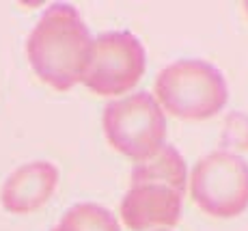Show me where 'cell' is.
<instances>
[{
    "instance_id": "cell-9",
    "label": "cell",
    "mask_w": 248,
    "mask_h": 231,
    "mask_svg": "<svg viewBox=\"0 0 248 231\" xmlns=\"http://www.w3.org/2000/svg\"><path fill=\"white\" fill-rule=\"evenodd\" d=\"M244 9H246V13H248V2H244Z\"/></svg>"
},
{
    "instance_id": "cell-10",
    "label": "cell",
    "mask_w": 248,
    "mask_h": 231,
    "mask_svg": "<svg viewBox=\"0 0 248 231\" xmlns=\"http://www.w3.org/2000/svg\"><path fill=\"white\" fill-rule=\"evenodd\" d=\"M154 231H166V229H154Z\"/></svg>"
},
{
    "instance_id": "cell-3",
    "label": "cell",
    "mask_w": 248,
    "mask_h": 231,
    "mask_svg": "<svg viewBox=\"0 0 248 231\" xmlns=\"http://www.w3.org/2000/svg\"><path fill=\"white\" fill-rule=\"evenodd\" d=\"M229 91L222 74L214 65L184 59L158 74L155 102L162 110L179 119H209L227 104Z\"/></svg>"
},
{
    "instance_id": "cell-8",
    "label": "cell",
    "mask_w": 248,
    "mask_h": 231,
    "mask_svg": "<svg viewBox=\"0 0 248 231\" xmlns=\"http://www.w3.org/2000/svg\"><path fill=\"white\" fill-rule=\"evenodd\" d=\"M54 231H121L110 210L97 203H78L65 212Z\"/></svg>"
},
{
    "instance_id": "cell-7",
    "label": "cell",
    "mask_w": 248,
    "mask_h": 231,
    "mask_svg": "<svg viewBox=\"0 0 248 231\" xmlns=\"http://www.w3.org/2000/svg\"><path fill=\"white\" fill-rule=\"evenodd\" d=\"M59 184V168L52 162H31L9 175L2 186V205L11 214H32L50 201Z\"/></svg>"
},
{
    "instance_id": "cell-4",
    "label": "cell",
    "mask_w": 248,
    "mask_h": 231,
    "mask_svg": "<svg viewBox=\"0 0 248 231\" xmlns=\"http://www.w3.org/2000/svg\"><path fill=\"white\" fill-rule=\"evenodd\" d=\"M104 132L117 151L140 165L164 147V110L154 95L138 91L104 108Z\"/></svg>"
},
{
    "instance_id": "cell-1",
    "label": "cell",
    "mask_w": 248,
    "mask_h": 231,
    "mask_svg": "<svg viewBox=\"0 0 248 231\" xmlns=\"http://www.w3.org/2000/svg\"><path fill=\"white\" fill-rule=\"evenodd\" d=\"M89 28L71 4H52L35 24L26 54L35 74L56 91L82 82L91 50Z\"/></svg>"
},
{
    "instance_id": "cell-6",
    "label": "cell",
    "mask_w": 248,
    "mask_h": 231,
    "mask_svg": "<svg viewBox=\"0 0 248 231\" xmlns=\"http://www.w3.org/2000/svg\"><path fill=\"white\" fill-rule=\"evenodd\" d=\"M145 67V48L132 33H106L91 43L82 82L93 93L112 98L134 89Z\"/></svg>"
},
{
    "instance_id": "cell-2",
    "label": "cell",
    "mask_w": 248,
    "mask_h": 231,
    "mask_svg": "<svg viewBox=\"0 0 248 231\" xmlns=\"http://www.w3.org/2000/svg\"><path fill=\"white\" fill-rule=\"evenodd\" d=\"M186 192V162L175 147L164 145L154 158L140 162L130 177L121 201V218L132 231L175 227Z\"/></svg>"
},
{
    "instance_id": "cell-11",
    "label": "cell",
    "mask_w": 248,
    "mask_h": 231,
    "mask_svg": "<svg viewBox=\"0 0 248 231\" xmlns=\"http://www.w3.org/2000/svg\"><path fill=\"white\" fill-rule=\"evenodd\" d=\"M52 231H54V229H52Z\"/></svg>"
},
{
    "instance_id": "cell-5",
    "label": "cell",
    "mask_w": 248,
    "mask_h": 231,
    "mask_svg": "<svg viewBox=\"0 0 248 231\" xmlns=\"http://www.w3.org/2000/svg\"><path fill=\"white\" fill-rule=\"evenodd\" d=\"M194 203L214 218H233L248 208V162L229 151L199 160L190 175Z\"/></svg>"
}]
</instances>
